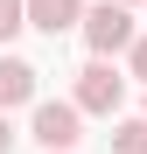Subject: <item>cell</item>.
<instances>
[{
  "label": "cell",
  "mask_w": 147,
  "mask_h": 154,
  "mask_svg": "<svg viewBox=\"0 0 147 154\" xmlns=\"http://www.w3.org/2000/svg\"><path fill=\"white\" fill-rule=\"evenodd\" d=\"M77 28L91 42V56H119V49L133 42V14H126V0H98V7L77 14Z\"/></svg>",
  "instance_id": "6da1fadb"
},
{
  "label": "cell",
  "mask_w": 147,
  "mask_h": 154,
  "mask_svg": "<svg viewBox=\"0 0 147 154\" xmlns=\"http://www.w3.org/2000/svg\"><path fill=\"white\" fill-rule=\"evenodd\" d=\"M119 98H126V77H119L105 56L77 70V98H70L77 112H105V119H112V112H119Z\"/></svg>",
  "instance_id": "7a4b0ae2"
},
{
  "label": "cell",
  "mask_w": 147,
  "mask_h": 154,
  "mask_svg": "<svg viewBox=\"0 0 147 154\" xmlns=\"http://www.w3.org/2000/svg\"><path fill=\"white\" fill-rule=\"evenodd\" d=\"M35 140L49 154H70V147L84 140V112L77 105H35Z\"/></svg>",
  "instance_id": "3957f363"
},
{
  "label": "cell",
  "mask_w": 147,
  "mask_h": 154,
  "mask_svg": "<svg viewBox=\"0 0 147 154\" xmlns=\"http://www.w3.org/2000/svg\"><path fill=\"white\" fill-rule=\"evenodd\" d=\"M77 14H84V0H21V21L42 35H63V28H77Z\"/></svg>",
  "instance_id": "277c9868"
},
{
  "label": "cell",
  "mask_w": 147,
  "mask_h": 154,
  "mask_svg": "<svg viewBox=\"0 0 147 154\" xmlns=\"http://www.w3.org/2000/svg\"><path fill=\"white\" fill-rule=\"evenodd\" d=\"M35 63H21V56H0V112H7V105H28V98H35Z\"/></svg>",
  "instance_id": "5b68a950"
},
{
  "label": "cell",
  "mask_w": 147,
  "mask_h": 154,
  "mask_svg": "<svg viewBox=\"0 0 147 154\" xmlns=\"http://www.w3.org/2000/svg\"><path fill=\"white\" fill-rule=\"evenodd\" d=\"M112 154H147V119H119L112 126Z\"/></svg>",
  "instance_id": "8992f818"
},
{
  "label": "cell",
  "mask_w": 147,
  "mask_h": 154,
  "mask_svg": "<svg viewBox=\"0 0 147 154\" xmlns=\"http://www.w3.org/2000/svg\"><path fill=\"white\" fill-rule=\"evenodd\" d=\"M28 21H21V0H0V42H14Z\"/></svg>",
  "instance_id": "52a82bcc"
},
{
  "label": "cell",
  "mask_w": 147,
  "mask_h": 154,
  "mask_svg": "<svg viewBox=\"0 0 147 154\" xmlns=\"http://www.w3.org/2000/svg\"><path fill=\"white\" fill-rule=\"evenodd\" d=\"M126 56H133V77H147V35H133V42H126Z\"/></svg>",
  "instance_id": "ba28073f"
},
{
  "label": "cell",
  "mask_w": 147,
  "mask_h": 154,
  "mask_svg": "<svg viewBox=\"0 0 147 154\" xmlns=\"http://www.w3.org/2000/svg\"><path fill=\"white\" fill-rule=\"evenodd\" d=\"M0 154H14V126H7V112H0Z\"/></svg>",
  "instance_id": "9c48e42d"
},
{
  "label": "cell",
  "mask_w": 147,
  "mask_h": 154,
  "mask_svg": "<svg viewBox=\"0 0 147 154\" xmlns=\"http://www.w3.org/2000/svg\"><path fill=\"white\" fill-rule=\"evenodd\" d=\"M126 7H140V0H126Z\"/></svg>",
  "instance_id": "30bf717a"
}]
</instances>
